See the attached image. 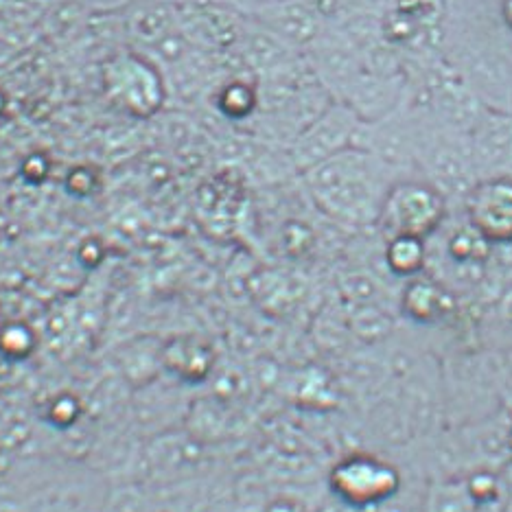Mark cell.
Masks as SVG:
<instances>
[{
  "instance_id": "8",
  "label": "cell",
  "mask_w": 512,
  "mask_h": 512,
  "mask_svg": "<svg viewBox=\"0 0 512 512\" xmlns=\"http://www.w3.org/2000/svg\"><path fill=\"white\" fill-rule=\"evenodd\" d=\"M348 5H353L355 9H364V11H372L377 9L379 5H386L390 0H346Z\"/></svg>"
},
{
  "instance_id": "6",
  "label": "cell",
  "mask_w": 512,
  "mask_h": 512,
  "mask_svg": "<svg viewBox=\"0 0 512 512\" xmlns=\"http://www.w3.org/2000/svg\"><path fill=\"white\" fill-rule=\"evenodd\" d=\"M276 36L294 42H309L318 36V18L307 5H287L272 22Z\"/></svg>"
},
{
  "instance_id": "1",
  "label": "cell",
  "mask_w": 512,
  "mask_h": 512,
  "mask_svg": "<svg viewBox=\"0 0 512 512\" xmlns=\"http://www.w3.org/2000/svg\"><path fill=\"white\" fill-rule=\"evenodd\" d=\"M386 165L364 147H346L340 154L311 167L324 195L344 213L375 215L381 213L383 200L390 191L386 182Z\"/></svg>"
},
{
  "instance_id": "2",
  "label": "cell",
  "mask_w": 512,
  "mask_h": 512,
  "mask_svg": "<svg viewBox=\"0 0 512 512\" xmlns=\"http://www.w3.org/2000/svg\"><path fill=\"white\" fill-rule=\"evenodd\" d=\"M362 119L342 101L329 103L305 130L296 136V154L309 167L355 145Z\"/></svg>"
},
{
  "instance_id": "5",
  "label": "cell",
  "mask_w": 512,
  "mask_h": 512,
  "mask_svg": "<svg viewBox=\"0 0 512 512\" xmlns=\"http://www.w3.org/2000/svg\"><path fill=\"white\" fill-rule=\"evenodd\" d=\"M473 226L493 241H512V176L482 178L469 193Z\"/></svg>"
},
{
  "instance_id": "9",
  "label": "cell",
  "mask_w": 512,
  "mask_h": 512,
  "mask_svg": "<svg viewBox=\"0 0 512 512\" xmlns=\"http://www.w3.org/2000/svg\"><path fill=\"white\" fill-rule=\"evenodd\" d=\"M502 14H504V20H506V25H508V29L512 31V0H504Z\"/></svg>"
},
{
  "instance_id": "3",
  "label": "cell",
  "mask_w": 512,
  "mask_h": 512,
  "mask_svg": "<svg viewBox=\"0 0 512 512\" xmlns=\"http://www.w3.org/2000/svg\"><path fill=\"white\" fill-rule=\"evenodd\" d=\"M379 215L386 217L388 228L399 237H418L438 224L442 197L427 184L403 182L388 191Z\"/></svg>"
},
{
  "instance_id": "7",
  "label": "cell",
  "mask_w": 512,
  "mask_h": 512,
  "mask_svg": "<svg viewBox=\"0 0 512 512\" xmlns=\"http://www.w3.org/2000/svg\"><path fill=\"white\" fill-rule=\"evenodd\" d=\"M81 414V405L73 397V394H62L57 397L49 407V418L55 423V427H71Z\"/></svg>"
},
{
  "instance_id": "4",
  "label": "cell",
  "mask_w": 512,
  "mask_h": 512,
  "mask_svg": "<svg viewBox=\"0 0 512 512\" xmlns=\"http://www.w3.org/2000/svg\"><path fill=\"white\" fill-rule=\"evenodd\" d=\"M467 138L475 176H499L512 165V112L482 108Z\"/></svg>"
}]
</instances>
